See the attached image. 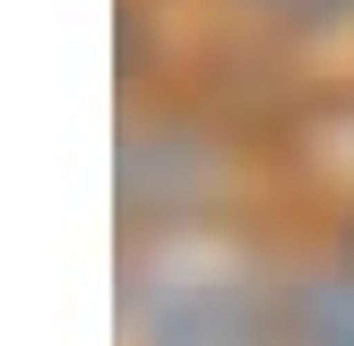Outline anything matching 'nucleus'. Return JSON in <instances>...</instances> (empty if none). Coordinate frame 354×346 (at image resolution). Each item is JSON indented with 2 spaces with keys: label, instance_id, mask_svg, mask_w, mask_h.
I'll use <instances>...</instances> for the list:
<instances>
[{
  "label": "nucleus",
  "instance_id": "f257e3e1",
  "mask_svg": "<svg viewBox=\"0 0 354 346\" xmlns=\"http://www.w3.org/2000/svg\"><path fill=\"white\" fill-rule=\"evenodd\" d=\"M277 338H286V320H277L259 294L216 286V277L165 286L147 303V346H277Z\"/></svg>",
  "mask_w": 354,
  "mask_h": 346
},
{
  "label": "nucleus",
  "instance_id": "f03ea898",
  "mask_svg": "<svg viewBox=\"0 0 354 346\" xmlns=\"http://www.w3.org/2000/svg\"><path fill=\"white\" fill-rule=\"evenodd\" d=\"M286 346H354V277H311L286 294Z\"/></svg>",
  "mask_w": 354,
  "mask_h": 346
},
{
  "label": "nucleus",
  "instance_id": "7ed1b4c3",
  "mask_svg": "<svg viewBox=\"0 0 354 346\" xmlns=\"http://www.w3.org/2000/svg\"><path fill=\"white\" fill-rule=\"evenodd\" d=\"M259 9L286 26H337V17H354V0H259Z\"/></svg>",
  "mask_w": 354,
  "mask_h": 346
}]
</instances>
